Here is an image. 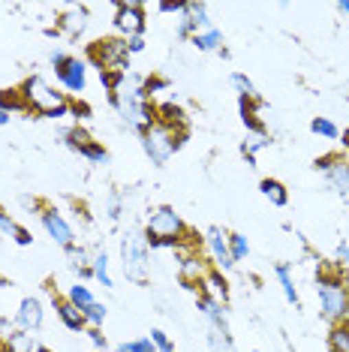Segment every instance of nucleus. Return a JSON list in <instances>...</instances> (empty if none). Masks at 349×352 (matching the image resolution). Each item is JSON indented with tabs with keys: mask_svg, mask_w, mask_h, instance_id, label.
Returning a JSON list of instances; mask_svg holds the SVG:
<instances>
[{
	"mask_svg": "<svg viewBox=\"0 0 349 352\" xmlns=\"http://www.w3.org/2000/svg\"><path fill=\"white\" fill-rule=\"evenodd\" d=\"M178 277L187 286H202V280L208 277V262L202 259L196 250H187L178 256Z\"/></svg>",
	"mask_w": 349,
	"mask_h": 352,
	"instance_id": "obj_13",
	"label": "nucleus"
},
{
	"mask_svg": "<svg viewBox=\"0 0 349 352\" xmlns=\"http://www.w3.org/2000/svg\"><path fill=\"white\" fill-rule=\"evenodd\" d=\"M10 121H12V115H10V111H3V109H0V126H6Z\"/></svg>",
	"mask_w": 349,
	"mask_h": 352,
	"instance_id": "obj_52",
	"label": "nucleus"
},
{
	"mask_svg": "<svg viewBox=\"0 0 349 352\" xmlns=\"http://www.w3.org/2000/svg\"><path fill=\"white\" fill-rule=\"evenodd\" d=\"M344 286H346V295H349V271L344 274Z\"/></svg>",
	"mask_w": 349,
	"mask_h": 352,
	"instance_id": "obj_57",
	"label": "nucleus"
},
{
	"mask_svg": "<svg viewBox=\"0 0 349 352\" xmlns=\"http://www.w3.org/2000/svg\"><path fill=\"white\" fill-rule=\"evenodd\" d=\"M112 352H130V349H126V343H121V346H115Z\"/></svg>",
	"mask_w": 349,
	"mask_h": 352,
	"instance_id": "obj_56",
	"label": "nucleus"
},
{
	"mask_svg": "<svg viewBox=\"0 0 349 352\" xmlns=\"http://www.w3.org/2000/svg\"><path fill=\"white\" fill-rule=\"evenodd\" d=\"M184 139H187V130L160 124V121L150 126L145 135H139L142 151H145V157L150 160V166H157V169H163V166L169 163V160L178 154L181 148H184Z\"/></svg>",
	"mask_w": 349,
	"mask_h": 352,
	"instance_id": "obj_3",
	"label": "nucleus"
},
{
	"mask_svg": "<svg viewBox=\"0 0 349 352\" xmlns=\"http://www.w3.org/2000/svg\"><path fill=\"white\" fill-rule=\"evenodd\" d=\"M21 97L27 102V111H34L39 118H67L69 115V97L49 85L43 76H27L21 85Z\"/></svg>",
	"mask_w": 349,
	"mask_h": 352,
	"instance_id": "obj_2",
	"label": "nucleus"
},
{
	"mask_svg": "<svg viewBox=\"0 0 349 352\" xmlns=\"http://www.w3.org/2000/svg\"><path fill=\"white\" fill-rule=\"evenodd\" d=\"M205 247H208L211 253V262H214V271H220V274H229V271L235 268V259L232 253H229V235L223 229L211 226L205 232Z\"/></svg>",
	"mask_w": 349,
	"mask_h": 352,
	"instance_id": "obj_12",
	"label": "nucleus"
},
{
	"mask_svg": "<svg viewBox=\"0 0 349 352\" xmlns=\"http://www.w3.org/2000/svg\"><path fill=\"white\" fill-rule=\"evenodd\" d=\"M85 334H87V340L93 343V349H100V352L109 349V340H106V334H102V328H85Z\"/></svg>",
	"mask_w": 349,
	"mask_h": 352,
	"instance_id": "obj_42",
	"label": "nucleus"
},
{
	"mask_svg": "<svg viewBox=\"0 0 349 352\" xmlns=\"http://www.w3.org/2000/svg\"><path fill=\"white\" fill-rule=\"evenodd\" d=\"M67 256H69V268H73L82 280L93 277V274H91V256H93V253H87L85 247H73V250H67Z\"/></svg>",
	"mask_w": 349,
	"mask_h": 352,
	"instance_id": "obj_26",
	"label": "nucleus"
},
{
	"mask_svg": "<svg viewBox=\"0 0 349 352\" xmlns=\"http://www.w3.org/2000/svg\"><path fill=\"white\" fill-rule=\"evenodd\" d=\"M78 157H85L87 163H93V166H109V160H112L109 157V151L102 148V142H97V139L87 142V145L78 151Z\"/></svg>",
	"mask_w": 349,
	"mask_h": 352,
	"instance_id": "obj_29",
	"label": "nucleus"
},
{
	"mask_svg": "<svg viewBox=\"0 0 349 352\" xmlns=\"http://www.w3.org/2000/svg\"><path fill=\"white\" fill-rule=\"evenodd\" d=\"M124 82H126V73H121V69H102L100 73V85L106 87L109 94H115Z\"/></svg>",
	"mask_w": 349,
	"mask_h": 352,
	"instance_id": "obj_39",
	"label": "nucleus"
},
{
	"mask_svg": "<svg viewBox=\"0 0 349 352\" xmlns=\"http://www.w3.org/2000/svg\"><path fill=\"white\" fill-rule=\"evenodd\" d=\"M43 319H45V310H43V301L39 298H21L19 301V310H15V328H21V331H39L43 328Z\"/></svg>",
	"mask_w": 349,
	"mask_h": 352,
	"instance_id": "obj_14",
	"label": "nucleus"
},
{
	"mask_svg": "<svg viewBox=\"0 0 349 352\" xmlns=\"http://www.w3.org/2000/svg\"><path fill=\"white\" fill-rule=\"evenodd\" d=\"M208 352H238L232 334L217 331V328H208Z\"/></svg>",
	"mask_w": 349,
	"mask_h": 352,
	"instance_id": "obj_31",
	"label": "nucleus"
},
{
	"mask_svg": "<svg viewBox=\"0 0 349 352\" xmlns=\"http://www.w3.org/2000/svg\"><path fill=\"white\" fill-rule=\"evenodd\" d=\"M259 190H262V196H265L274 208H286V205H289V190L283 187V184L277 181V178H262Z\"/></svg>",
	"mask_w": 349,
	"mask_h": 352,
	"instance_id": "obj_21",
	"label": "nucleus"
},
{
	"mask_svg": "<svg viewBox=\"0 0 349 352\" xmlns=\"http://www.w3.org/2000/svg\"><path fill=\"white\" fill-rule=\"evenodd\" d=\"M91 274H93L97 283L106 286V289H112V286H115L112 271H109V256H106V250H97V253L91 256Z\"/></svg>",
	"mask_w": 349,
	"mask_h": 352,
	"instance_id": "obj_24",
	"label": "nucleus"
},
{
	"mask_svg": "<svg viewBox=\"0 0 349 352\" xmlns=\"http://www.w3.org/2000/svg\"><path fill=\"white\" fill-rule=\"evenodd\" d=\"M21 205H25V208H34L36 202H34V199H30V196H21Z\"/></svg>",
	"mask_w": 349,
	"mask_h": 352,
	"instance_id": "obj_55",
	"label": "nucleus"
},
{
	"mask_svg": "<svg viewBox=\"0 0 349 352\" xmlns=\"http://www.w3.org/2000/svg\"><path fill=\"white\" fill-rule=\"evenodd\" d=\"M67 58H69V54H67V52H60V49H52V52H49V60H52V67H54V69H58Z\"/></svg>",
	"mask_w": 349,
	"mask_h": 352,
	"instance_id": "obj_51",
	"label": "nucleus"
},
{
	"mask_svg": "<svg viewBox=\"0 0 349 352\" xmlns=\"http://www.w3.org/2000/svg\"><path fill=\"white\" fill-rule=\"evenodd\" d=\"M12 331H15V322H12V319L0 316V340H6V338H10Z\"/></svg>",
	"mask_w": 349,
	"mask_h": 352,
	"instance_id": "obj_50",
	"label": "nucleus"
},
{
	"mask_svg": "<svg viewBox=\"0 0 349 352\" xmlns=\"http://www.w3.org/2000/svg\"><path fill=\"white\" fill-rule=\"evenodd\" d=\"M69 115H76V118H91V106L82 100H76L73 106H69Z\"/></svg>",
	"mask_w": 349,
	"mask_h": 352,
	"instance_id": "obj_48",
	"label": "nucleus"
},
{
	"mask_svg": "<svg viewBox=\"0 0 349 352\" xmlns=\"http://www.w3.org/2000/svg\"><path fill=\"white\" fill-rule=\"evenodd\" d=\"M202 292L211 295V298H217L220 304H226L229 301V283H226V277L220 274V271H208V277L202 280Z\"/></svg>",
	"mask_w": 349,
	"mask_h": 352,
	"instance_id": "obj_22",
	"label": "nucleus"
},
{
	"mask_svg": "<svg viewBox=\"0 0 349 352\" xmlns=\"http://www.w3.org/2000/svg\"><path fill=\"white\" fill-rule=\"evenodd\" d=\"M340 139H344V151H349V130L340 133Z\"/></svg>",
	"mask_w": 349,
	"mask_h": 352,
	"instance_id": "obj_54",
	"label": "nucleus"
},
{
	"mask_svg": "<svg viewBox=\"0 0 349 352\" xmlns=\"http://www.w3.org/2000/svg\"><path fill=\"white\" fill-rule=\"evenodd\" d=\"M163 15H184V10H187V3H160L157 6Z\"/></svg>",
	"mask_w": 349,
	"mask_h": 352,
	"instance_id": "obj_47",
	"label": "nucleus"
},
{
	"mask_svg": "<svg viewBox=\"0 0 349 352\" xmlns=\"http://www.w3.org/2000/svg\"><path fill=\"white\" fill-rule=\"evenodd\" d=\"M311 133L319 135V139H328V142L340 139V126L331 121V118H313V121H311Z\"/></svg>",
	"mask_w": 349,
	"mask_h": 352,
	"instance_id": "obj_32",
	"label": "nucleus"
},
{
	"mask_svg": "<svg viewBox=\"0 0 349 352\" xmlns=\"http://www.w3.org/2000/svg\"><path fill=\"white\" fill-rule=\"evenodd\" d=\"M15 244H19V247H30V244H34V235H30V229H25V226H19V232H15Z\"/></svg>",
	"mask_w": 349,
	"mask_h": 352,
	"instance_id": "obj_45",
	"label": "nucleus"
},
{
	"mask_svg": "<svg viewBox=\"0 0 349 352\" xmlns=\"http://www.w3.org/2000/svg\"><path fill=\"white\" fill-rule=\"evenodd\" d=\"M250 352H259V349H250Z\"/></svg>",
	"mask_w": 349,
	"mask_h": 352,
	"instance_id": "obj_60",
	"label": "nucleus"
},
{
	"mask_svg": "<svg viewBox=\"0 0 349 352\" xmlns=\"http://www.w3.org/2000/svg\"><path fill=\"white\" fill-rule=\"evenodd\" d=\"M0 109L15 115V111H27V102L21 97V87H6V91H0Z\"/></svg>",
	"mask_w": 349,
	"mask_h": 352,
	"instance_id": "obj_28",
	"label": "nucleus"
},
{
	"mask_svg": "<svg viewBox=\"0 0 349 352\" xmlns=\"http://www.w3.org/2000/svg\"><path fill=\"white\" fill-rule=\"evenodd\" d=\"M172 87L169 78H163V76H148V78H142V91L148 94V97H157V94H166Z\"/></svg>",
	"mask_w": 349,
	"mask_h": 352,
	"instance_id": "obj_38",
	"label": "nucleus"
},
{
	"mask_svg": "<svg viewBox=\"0 0 349 352\" xmlns=\"http://www.w3.org/2000/svg\"><path fill=\"white\" fill-rule=\"evenodd\" d=\"M196 34H199V30H196L193 21H190L187 15H178V25H174V36H178V39H187V43H190V39H193Z\"/></svg>",
	"mask_w": 349,
	"mask_h": 352,
	"instance_id": "obj_41",
	"label": "nucleus"
},
{
	"mask_svg": "<svg viewBox=\"0 0 349 352\" xmlns=\"http://www.w3.org/2000/svg\"><path fill=\"white\" fill-rule=\"evenodd\" d=\"M316 295H319V307L322 316L331 325L349 322V295L344 286V274L340 271H322L316 277Z\"/></svg>",
	"mask_w": 349,
	"mask_h": 352,
	"instance_id": "obj_4",
	"label": "nucleus"
},
{
	"mask_svg": "<svg viewBox=\"0 0 349 352\" xmlns=\"http://www.w3.org/2000/svg\"><path fill=\"white\" fill-rule=\"evenodd\" d=\"M0 232H3V235H15V232H19V223L12 220V214H6L3 208H0Z\"/></svg>",
	"mask_w": 349,
	"mask_h": 352,
	"instance_id": "obj_43",
	"label": "nucleus"
},
{
	"mask_svg": "<svg viewBox=\"0 0 349 352\" xmlns=\"http://www.w3.org/2000/svg\"><path fill=\"white\" fill-rule=\"evenodd\" d=\"M39 343L34 340V334L30 331H21V328H15L10 338L3 340V352H36Z\"/></svg>",
	"mask_w": 349,
	"mask_h": 352,
	"instance_id": "obj_23",
	"label": "nucleus"
},
{
	"mask_svg": "<svg viewBox=\"0 0 349 352\" xmlns=\"http://www.w3.org/2000/svg\"><path fill=\"white\" fill-rule=\"evenodd\" d=\"M87 58L100 69H130V52H126V39L124 36H109V39H97L93 45H87Z\"/></svg>",
	"mask_w": 349,
	"mask_h": 352,
	"instance_id": "obj_6",
	"label": "nucleus"
},
{
	"mask_svg": "<svg viewBox=\"0 0 349 352\" xmlns=\"http://www.w3.org/2000/svg\"><path fill=\"white\" fill-rule=\"evenodd\" d=\"M54 310H58V319L69 328V331H82L85 334L87 325H85V316L78 314V307H73L67 298H54Z\"/></svg>",
	"mask_w": 349,
	"mask_h": 352,
	"instance_id": "obj_19",
	"label": "nucleus"
},
{
	"mask_svg": "<svg viewBox=\"0 0 349 352\" xmlns=\"http://www.w3.org/2000/svg\"><path fill=\"white\" fill-rule=\"evenodd\" d=\"M60 139H63V145H67L69 151H76V154H78V151H82L87 142H91V135H87L82 126H69V130L60 133Z\"/></svg>",
	"mask_w": 349,
	"mask_h": 352,
	"instance_id": "obj_33",
	"label": "nucleus"
},
{
	"mask_svg": "<svg viewBox=\"0 0 349 352\" xmlns=\"http://www.w3.org/2000/svg\"><path fill=\"white\" fill-rule=\"evenodd\" d=\"M39 223H43L45 235H49L58 247H63V250H73V247H76L78 238H76L73 223L63 217L58 208H43V211H39Z\"/></svg>",
	"mask_w": 349,
	"mask_h": 352,
	"instance_id": "obj_10",
	"label": "nucleus"
},
{
	"mask_svg": "<svg viewBox=\"0 0 349 352\" xmlns=\"http://www.w3.org/2000/svg\"><path fill=\"white\" fill-rule=\"evenodd\" d=\"M54 76H58V82H60V87L67 94H85V87H87V60H82V58H73L69 54L67 60L60 63L58 69H54Z\"/></svg>",
	"mask_w": 349,
	"mask_h": 352,
	"instance_id": "obj_11",
	"label": "nucleus"
},
{
	"mask_svg": "<svg viewBox=\"0 0 349 352\" xmlns=\"http://www.w3.org/2000/svg\"><path fill=\"white\" fill-rule=\"evenodd\" d=\"M87 21H91V12H87V6H69L67 12L58 19V34L69 36V39H78L87 30Z\"/></svg>",
	"mask_w": 349,
	"mask_h": 352,
	"instance_id": "obj_15",
	"label": "nucleus"
},
{
	"mask_svg": "<svg viewBox=\"0 0 349 352\" xmlns=\"http://www.w3.org/2000/svg\"><path fill=\"white\" fill-rule=\"evenodd\" d=\"M121 268L126 280L145 283L150 271V247L145 238V229H126L121 235Z\"/></svg>",
	"mask_w": 349,
	"mask_h": 352,
	"instance_id": "obj_5",
	"label": "nucleus"
},
{
	"mask_svg": "<svg viewBox=\"0 0 349 352\" xmlns=\"http://www.w3.org/2000/svg\"><path fill=\"white\" fill-rule=\"evenodd\" d=\"M145 238H174V241H184L187 238V223L172 205H160V208H154V211L148 214Z\"/></svg>",
	"mask_w": 349,
	"mask_h": 352,
	"instance_id": "obj_7",
	"label": "nucleus"
},
{
	"mask_svg": "<svg viewBox=\"0 0 349 352\" xmlns=\"http://www.w3.org/2000/svg\"><path fill=\"white\" fill-rule=\"evenodd\" d=\"M148 338H150V343H154V349H157V352H174V340L163 331V328H150Z\"/></svg>",
	"mask_w": 349,
	"mask_h": 352,
	"instance_id": "obj_40",
	"label": "nucleus"
},
{
	"mask_svg": "<svg viewBox=\"0 0 349 352\" xmlns=\"http://www.w3.org/2000/svg\"><path fill=\"white\" fill-rule=\"evenodd\" d=\"M106 217H109V223H117L124 217V193H121V190H112V193H109V199H106Z\"/></svg>",
	"mask_w": 349,
	"mask_h": 352,
	"instance_id": "obj_36",
	"label": "nucleus"
},
{
	"mask_svg": "<svg viewBox=\"0 0 349 352\" xmlns=\"http://www.w3.org/2000/svg\"><path fill=\"white\" fill-rule=\"evenodd\" d=\"M115 28L124 39L130 36H145V28H148V19H145V6L139 0H121L115 6Z\"/></svg>",
	"mask_w": 349,
	"mask_h": 352,
	"instance_id": "obj_9",
	"label": "nucleus"
},
{
	"mask_svg": "<svg viewBox=\"0 0 349 352\" xmlns=\"http://www.w3.org/2000/svg\"><path fill=\"white\" fill-rule=\"evenodd\" d=\"M190 45H196V49L205 52V54H220V52H223V30H220V28L199 30V34L190 39Z\"/></svg>",
	"mask_w": 349,
	"mask_h": 352,
	"instance_id": "obj_18",
	"label": "nucleus"
},
{
	"mask_svg": "<svg viewBox=\"0 0 349 352\" xmlns=\"http://www.w3.org/2000/svg\"><path fill=\"white\" fill-rule=\"evenodd\" d=\"M337 262H340V265H344V268L349 271V241H346V238L337 244Z\"/></svg>",
	"mask_w": 349,
	"mask_h": 352,
	"instance_id": "obj_49",
	"label": "nucleus"
},
{
	"mask_svg": "<svg viewBox=\"0 0 349 352\" xmlns=\"http://www.w3.org/2000/svg\"><path fill=\"white\" fill-rule=\"evenodd\" d=\"M328 352H349V322L331 325V331H328Z\"/></svg>",
	"mask_w": 349,
	"mask_h": 352,
	"instance_id": "obj_30",
	"label": "nucleus"
},
{
	"mask_svg": "<svg viewBox=\"0 0 349 352\" xmlns=\"http://www.w3.org/2000/svg\"><path fill=\"white\" fill-rule=\"evenodd\" d=\"M265 148H271V135H268V133H247V135H244L241 157L247 160L250 169H256V157H259V151H265Z\"/></svg>",
	"mask_w": 349,
	"mask_h": 352,
	"instance_id": "obj_17",
	"label": "nucleus"
},
{
	"mask_svg": "<svg viewBox=\"0 0 349 352\" xmlns=\"http://www.w3.org/2000/svg\"><path fill=\"white\" fill-rule=\"evenodd\" d=\"M82 316H85L87 328H102V322H106V316H109V307L102 301H93L87 310H82Z\"/></svg>",
	"mask_w": 349,
	"mask_h": 352,
	"instance_id": "obj_35",
	"label": "nucleus"
},
{
	"mask_svg": "<svg viewBox=\"0 0 349 352\" xmlns=\"http://www.w3.org/2000/svg\"><path fill=\"white\" fill-rule=\"evenodd\" d=\"M229 85L238 91V97H250V100L256 97V85H253L244 73H232V76H229Z\"/></svg>",
	"mask_w": 349,
	"mask_h": 352,
	"instance_id": "obj_37",
	"label": "nucleus"
},
{
	"mask_svg": "<svg viewBox=\"0 0 349 352\" xmlns=\"http://www.w3.org/2000/svg\"><path fill=\"white\" fill-rule=\"evenodd\" d=\"M109 102L117 111V118L126 124V130H133L136 135H145L157 124L154 100L142 91V82H136V78H126L115 94H109Z\"/></svg>",
	"mask_w": 349,
	"mask_h": 352,
	"instance_id": "obj_1",
	"label": "nucleus"
},
{
	"mask_svg": "<svg viewBox=\"0 0 349 352\" xmlns=\"http://www.w3.org/2000/svg\"><path fill=\"white\" fill-rule=\"evenodd\" d=\"M36 352H52V349H49V346H39V349H36Z\"/></svg>",
	"mask_w": 349,
	"mask_h": 352,
	"instance_id": "obj_58",
	"label": "nucleus"
},
{
	"mask_svg": "<svg viewBox=\"0 0 349 352\" xmlns=\"http://www.w3.org/2000/svg\"><path fill=\"white\" fill-rule=\"evenodd\" d=\"M126 349L130 352H157L150 338H136V340H126Z\"/></svg>",
	"mask_w": 349,
	"mask_h": 352,
	"instance_id": "obj_44",
	"label": "nucleus"
},
{
	"mask_svg": "<svg viewBox=\"0 0 349 352\" xmlns=\"http://www.w3.org/2000/svg\"><path fill=\"white\" fill-rule=\"evenodd\" d=\"M316 172H322L328 190H335L340 199H349V160L340 154H325L316 160Z\"/></svg>",
	"mask_w": 349,
	"mask_h": 352,
	"instance_id": "obj_8",
	"label": "nucleus"
},
{
	"mask_svg": "<svg viewBox=\"0 0 349 352\" xmlns=\"http://www.w3.org/2000/svg\"><path fill=\"white\" fill-rule=\"evenodd\" d=\"M229 253H232L235 265L247 259V256H250V241H247V235H241V232H232V235H229Z\"/></svg>",
	"mask_w": 349,
	"mask_h": 352,
	"instance_id": "obj_34",
	"label": "nucleus"
},
{
	"mask_svg": "<svg viewBox=\"0 0 349 352\" xmlns=\"http://www.w3.org/2000/svg\"><path fill=\"white\" fill-rule=\"evenodd\" d=\"M0 352H3V340H0Z\"/></svg>",
	"mask_w": 349,
	"mask_h": 352,
	"instance_id": "obj_59",
	"label": "nucleus"
},
{
	"mask_svg": "<svg viewBox=\"0 0 349 352\" xmlns=\"http://www.w3.org/2000/svg\"><path fill=\"white\" fill-rule=\"evenodd\" d=\"M67 301L73 304V307H78V314H82V310H87V307H91V304L97 301V298H93L91 286H85L82 280H78V283H73V286L67 289Z\"/></svg>",
	"mask_w": 349,
	"mask_h": 352,
	"instance_id": "obj_25",
	"label": "nucleus"
},
{
	"mask_svg": "<svg viewBox=\"0 0 349 352\" xmlns=\"http://www.w3.org/2000/svg\"><path fill=\"white\" fill-rule=\"evenodd\" d=\"M184 15L190 21L196 25V30H208V28H214V21H211V10H208V3H187V10H184Z\"/></svg>",
	"mask_w": 349,
	"mask_h": 352,
	"instance_id": "obj_27",
	"label": "nucleus"
},
{
	"mask_svg": "<svg viewBox=\"0 0 349 352\" xmlns=\"http://www.w3.org/2000/svg\"><path fill=\"white\" fill-rule=\"evenodd\" d=\"M274 274H277V280H280L283 298H286L292 307H298V289H295V277H292V268L286 265V262H277V265H274Z\"/></svg>",
	"mask_w": 349,
	"mask_h": 352,
	"instance_id": "obj_20",
	"label": "nucleus"
},
{
	"mask_svg": "<svg viewBox=\"0 0 349 352\" xmlns=\"http://www.w3.org/2000/svg\"><path fill=\"white\" fill-rule=\"evenodd\" d=\"M196 307H199V314L208 319V328H217V331H229V310L226 304H220L217 298H211V295H199L196 298Z\"/></svg>",
	"mask_w": 349,
	"mask_h": 352,
	"instance_id": "obj_16",
	"label": "nucleus"
},
{
	"mask_svg": "<svg viewBox=\"0 0 349 352\" xmlns=\"http://www.w3.org/2000/svg\"><path fill=\"white\" fill-rule=\"evenodd\" d=\"M126 52H130V54H142V52H145V36H130V39H126Z\"/></svg>",
	"mask_w": 349,
	"mask_h": 352,
	"instance_id": "obj_46",
	"label": "nucleus"
},
{
	"mask_svg": "<svg viewBox=\"0 0 349 352\" xmlns=\"http://www.w3.org/2000/svg\"><path fill=\"white\" fill-rule=\"evenodd\" d=\"M337 12H340V15H349V0H340V3H337Z\"/></svg>",
	"mask_w": 349,
	"mask_h": 352,
	"instance_id": "obj_53",
	"label": "nucleus"
}]
</instances>
